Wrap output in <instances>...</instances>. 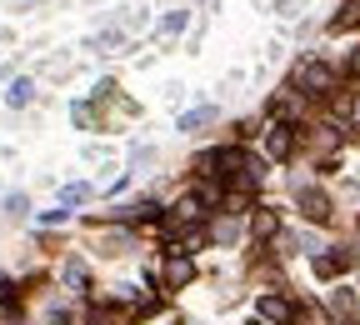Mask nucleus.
Here are the masks:
<instances>
[{"instance_id":"nucleus-1","label":"nucleus","mask_w":360,"mask_h":325,"mask_svg":"<svg viewBox=\"0 0 360 325\" xmlns=\"http://www.w3.org/2000/svg\"><path fill=\"white\" fill-rule=\"evenodd\" d=\"M295 85L305 90V96H330V90H335V70L326 60H305L295 70Z\"/></svg>"},{"instance_id":"nucleus-2","label":"nucleus","mask_w":360,"mask_h":325,"mask_svg":"<svg viewBox=\"0 0 360 325\" xmlns=\"http://www.w3.org/2000/svg\"><path fill=\"white\" fill-rule=\"evenodd\" d=\"M260 320H265V325H290V320H295V300H285V295H260Z\"/></svg>"},{"instance_id":"nucleus-3","label":"nucleus","mask_w":360,"mask_h":325,"mask_svg":"<svg viewBox=\"0 0 360 325\" xmlns=\"http://www.w3.org/2000/svg\"><path fill=\"white\" fill-rule=\"evenodd\" d=\"M191 281H195V265H191L186 255L165 260V286H175V291H180V286H191Z\"/></svg>"},{"instance_id":"nucleus-4","label":"nucleus","mask_w":360,"mask_h":325,"mask_svg":"<svg viewBox=\"0 0 360 325\" xmlns=\"http://www.w3.org/2000/svg\"><path fill=\"white\" fill-rule=\"evenodd\" d=\"M290 146H295V130H290V125H276V130H270V141H265V151L276 155V160H285Z\"/></svg>"},{"instance_id":"nucleus-5","label":"nucleus","mask_w":360,"mask_h":325,"mask_svg":"<svg viewBox=\"0 0 360 325\" xmlns=\"http://www.w3.org/2000/svg\"><path fill=\"white\" fill-rule=\"evenodd\" d=\"M276 230H281V215H276V210H255V215H250V236H255V241H270Z\"/></svg>"},{"instance_id":"nucleus-6","label":"nucleus","mask_w":360,"mask_h":325,"mask_svg":"<svg viewBox=\"0 0 360 325\" xmlns=\"http://www.w3.org/2000/svg\"><path fill=\"white\" fill-rule=\"evenodd\" d=\"M300 210H305L310 220H330V200H326L321 191H300Z\"/></svg>"},{"instance_id":"nucleus-7","label":"nucleus","mask_w":360,"mask_h":325,"mask_svg":"<svg viewBox=\"0 0 360 325\" xmlns=\"http://www.w3.org/2000/svg\"><path fill=\"white\" fill-rule=\"evenodd\" d=\"M345 265H350V255H315V275H321V281H335Z\"/></svg>"},{"instance_id":"nucleus-8","label":"nucleus","mask_w":360,"mask_h":325,"mask_svg":"<svg viewBox=\"0 0 360 325\" xmlns=\"http://www.w3.org/2000/svg\"><path fill=\"white\" fill-rule=\"evenodd\" d=\"M65 286H70V291H85V286H90V270H85L80 260H65Z\"/></svg>"},{"instance_id":"nucleus-9","label":"nucleus","mask_w":360,"mask_h":325,"mask_svg":"<svg viewBox=\"0 0 360 325\" xmlns=\"http://www.w3.org/2000/svg\"><path fill=\"white\" fill-rule=\"evenodd\" d=\"M30 96H35V85H30V80H15V85L6 90V101H11V106H30Z\"/></svg>"},{"instance_id":"nucleus-10","label":"nucleus","mask_w":360,"mask_h":325,"mask_svg":"<svg viewBox=\"0 0 360 325\" xmlns=\"http://www.w3.org/2000/svg\"><path fill=\"white\" fill-rule=\"evenodd\" d=\"M355 20H360V6H345V11H340V15H335V30H350V25H355Z\"/></svg>"},{"instance_id":"nucleus-11","label":"nucleus","mask_w":360,"mask_h":325,"mask_svg":"<svg viewBox=\"0 0 360 325\" xmlns=\"http://www.w3.org/2000/svg\"><path fill=\"white\" fill-rule=\"evenodd\" d=\"M330 310H335V315H350V310H355V300H350L345 291H335V295H330Z\"/></svg>"},{"instance_id":"nucleus-12","label":"nucleus","mask_w":360,"mask_h":325,"mask_svg":"<svg viewBox=\"0 0 360 325\" xmlns=\"http://www.w3.org/2000/svg\"><path fill=\"white\" fill-rule=\"evenodd\" d=\"M180 25H186V11H175V15H165V20H160V35H175Z\"/></svg>"},{"instance_id":"nucleus-13","label":"nucleus","mask_w":360,"mask_h":325,"mask_svg":"<svg viewBox=\"0 0 360 325\" xmlns=\"http://www.w3.org/2000/svg\"><path fill=\"white\" fill-rule=\"evenodd\" d=\"M205 120H210V106H205V110H191L186 120H180V130H195V125H205Z\"/></svg>"},{"instance_id":"nucleus-14","label":"nucleus","mask_w":360,"mask_h":325,"mask_svg":"<svg viewBox=\"0 0 360 325\" xmlns=\"http://www.w3.org/2000/svg\"><path fill=\"white\" fill-rule=\"evenodd\" d=\"M90 325H120V315H115V310H105V305H101V310H96V315H90Z\"/></svg>"},{"instance_id":"nucleus-15","label":"nucleus","mask_w":360,"mask_h":325,"mask_svg":"<svg viewBox=\"0 0 360 325\" xmlns=\"http://www.w3.org/2000/svg\"><path fill=\"white\" fill-rule=\"evenodd\" d=\"M85 196H90V191H85V185H70V191H65V205H80Z\"/></svg>"},{"instance_id":"nucleus-16","label":"nucleus","mask_w":360,"mask_h":325,"mask_svg":"<svg viewBox=\"0 0 360 325\" xmlns=\"http://www.w3.org/2000/svg\"><path fill=\"white\" fill-rule=\"evenodd\" d=\"M250 325H265V320H250Z\"/></svg>"}]
</instances>
